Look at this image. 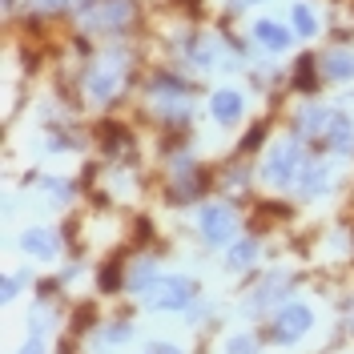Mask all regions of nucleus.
Wrapping results in <instances>:
<instances>
[{"label": "nucleus", "instance_id": "1", "mask_svg": "<svg viewBox=\"0 0 354 354\" xmlns=\"http://www.w3.org/2000/svg\"><path fill=\"white\" fill-rule=\"evenodd\" d=\"M194 294H198V286L189 278H153L141 290V302L149 310H185L194 302Z\"/></svg>", "mask_w": 354, "mask_h": 354}, {"label": "nucleus", "instance_id": "2", "mask_svg": "<svg viewBox=\"0 0 354 354\" xmlns=\"http://www.w3.org/2000/svg\"><path fill=\"white\" fill-rule=\"evenodd\" d=\"M121 81H125V61H121L117 53L101 57V61L85 73V88H88V97H97V101H109L113 93L121 88Z\"/></svg>", "mask_w": 354, "mask_h": 354}, {"label": "nucleus", "instance_id": "3", "mask_svg": "<svg viewBox=\"0 0 354 354\" xmlns=\"http://www.w3.org/2000/svg\"><path fill=\"white\" fill-rule=\"evenodd\" d=\"M302 169V149L298 141H278L270 153H266V181L270 185H290Z\"/></svg>", "mask_w": 354, "mask_h": 354}, {"label": "nucleus", "instance_id": "4", "mask_svg": "<svg viewBox=\"0 0 354 354\" xmlns=\"http://www.w3.org/2000/svg\"><path fill=\"white\" fill-rule=\"evenodd\" d=\"M238 234V214L225 205V201H214L201 209V238L209 245H230Z\"/></svg>", "mask_w": 354, "mask_h": 354}, {"label": "nucleus", "instance_id": "5", "mask_svg": "<svg viewBox=\"0 0 354 354\" xmlns=\"http://www.w3.org/2000/svg\"><path fill=\"white\" fill-rule=\"evenodd\" d=\"M310 326H314V314H310V306H302V302H290V306H282V310H278V318H274V338H278L282 346H290V342H298Z\"/></svg>", "mask_w": 354, "mask_h": 354}, {"label": "nucleus", "instance_id": "6", "mask_svg": "<svg viewBox=\"0 0 354 354\" xmlns=\"http://www.w3.org/2000/svg\"><path fill=\"white\" fill-rule=\"evenodd\" d=\"M209 113H214V121L218 125H238L245 113V101L242 93H234V88H218L214 97H209Z\"/></svg>", "mask_w": 354, "mask_h": 354}, {"label": "nucleus", "instance_id": "7", "mask_svg": "<svg viewBox=\"0 0 354 354\" xmlns=\"http://www.w3.org/2000/svg\"><path fill=\"white\" fill-rule=\"evenodd\" d=\"M330 189V165L326 161H306L298 174V194L302 198H322Z\"/></svg>", "mask_w": 354, "mask_h": 354}, {"label": "nucleus", "instance_id": "8", "mask_svg": "<svg viewBox=\"0 0 354 354\" xmlns=\"http://www.w3.org/2000/svg\"><path fill=\"white\" fill-rule=\"evenodd\" d=\"M254 41L262 44L266 53H286L290 48V32L278 21H258L254 24Z\"/></svg>", "mask_w": 354, "mask_h": 354}, {"label": "nucleus", "instance_id": "9", "mask_svg": "<svg viewBox=\"0 0 354 354\" xmlns=\"http://www.w3.org/2000/svg\"><path fill=\"white\" fill-rule=\"evenodd\" d=\"M330 121H334L330 109H322V105H306L302 117H298V137H326Z\"/></svg>", "mask_w": 354, "mask_h": 354}, {"label": "nucleus", "instance_id": "10", "mask_svg": "<svg viewBox=\"0 0 354 354\" xmlns=\"http://www.w3.org/2000/svg\"><path fill=\"white\" fill-rule=\"evenodd\" d=\"M129 21V4L125 0H109L101 12H93V17H85L88 28H117V24Z\"/></svg>", "mask_w": 354, "mask_h": 354}, {"label": "nucleus", "instance_id": "11", "mask_svg": "<svg viewBox=\"0 0 354 354\" xmlns=\"http://www.w3.org/2000/svg\"><path fill=\"white\" fill-rule=\"evenodd\" d=\"M326 145H330L334 153H351V149H354V125L346 121V117H338V113H334L330 129H326Z\"/></svg>", "mask_w": 354, "mask_h": 354}, {"label": "nucleus", "instance_id": "12", "mask_svg": "<svg viewBox=\"0 0 354 354\" xmlns=\"http://www.w3.org/2000/svg\"><path fill=\"white\" fill-rule=\"evenodd\" d=\"M21 245H24V254H37V258H53L57 254V238L48 230H24Z\"/></svg>", "mask_w": 354, "mask_h": 354}, {"label": "nucleus", "instance_id": "13", "mask_svg": "<svg viewBox=\"0 0 354 354\" xmlns=\"http://www.w3.org/2000/svg\"><path fill=\"white\" fill-rule=\"evenodd\" d=\"M322 68H326V77H334V81H351L354 77V57L342 53V48H334V53L322 57Z\"/></svg>", "mask_w": 354, "mask_h": 354}, {"label": "nucleus", "instance_id": "14", "mask_svg": "<svg viewBox=\"0 0 354 354\" xmlns=\"http://www.w3.org/2000/svg\"><path fill=\"white\" fill-rule=\"evenodd\" d=\"M254 258H258V242H254V238L230 245V270H250V266H254Z\"/></svg>", "mask_w": 354, "mask_h": 354}, {"label": "nucleus", "instance_id": "15", "mask_svg": "<svg viewBox=\"0 0 354 354\" xmlns=\"http://www.w3.org/2000/svg\"><path fill=\"white\" fill-rule=\"evenodd\" d=\"M294 28H298L302 37H314V32H318V17L310 12L306 4H294Z\"/></svg>", "mask_w": 354, "mask_h": 354}, {"label": "nucleus", "instance_id": "16", "mask_svg": "<svg viewBox=\"0 0 354 354\" xmlns=\"http://www.w3.org/2000/svg\"><path fill=\"white\" fill-rule=\"evenodd\" d=\"M153 278H157V266H153V262H141V266L129 274V286H133V290H145Z\"/></svg>", "mask_w": 354, "mask_h": 354}, {"label": "nucleus", "instance_id": "17", "mask_svg": "<svg viewBox=\"0 0 354 354\" xmlns=\"http://www.w3.org/2000/svg\"><path fill=\"white\" fill-rule=\"evenodd\" d=\"M225 354H258V338L254 334H238V338H230Z\"/></svg>", "mask_w": 354, "mask_h": 354}, {"label": "nucleus", "instance_id": "18", "mask_svg": "<svg viewBox=\"0 0 354 354\" xmlns=\"http://www.w3.org/2000/svg\"><path fill=\"white\" fill-rule=\"evenodd\" d=\"M17 290H21V278H12V274H8V278H4V298L12 302V298H17Z\"/></svg>", "mask_w": 354, "mask_h": 354}, {"label": "nucleus", "instance_id": "19", "mask_svg": "<svg viewBox=\"0 0 354 354\" xmlns=\"http://www.w3.org/2000/svg\"><path fill=\"white\" fill-rule=\"evenodd\" d=\"M149 354H181V351H177V346H169V342H153V346H149Z\"/></svg>", "mask_w": 354, "mask_h": 354}, {"label": "nucleus", "instance_id": "20", "mask_svg": "<svg viewBox=\"0 0 354 354\" xmlns=\"http://www.w3.org/2000/svg\"><path fill=\"white\" fill-rule=\"evenodd\" d=\"M21 354H44V342H41V338H32L28 346H21Z\"/></svg>", "mask_w": 354, "mask_h": 354}, {"label": "nucleus", "instance_id": "21", "mask_svg": "<svg viewBox=\"0 0 354 354\" xmlns=\"http://www.w3.org/2000/svg\"><path fill=\"white\" fill-rule=\"evenodd\" d=\"M44 8H61V4H65V0H41Z\"/></svg>", "mask_w": 354, "mask_h": 354}, {"label": "nucleus", "instance_id": "22", "mask_svg": "<svg viewBox=\"0 0 354 354\" xmlns=\"http://www.w3.org/2000/svg\"><path fill=\"white\" fill-rule=\"evenodd\" d=\"M238 4H254V0H238Z\"/></svg>", "mask_w": 354, "mask_h": 354}]
</instances>
